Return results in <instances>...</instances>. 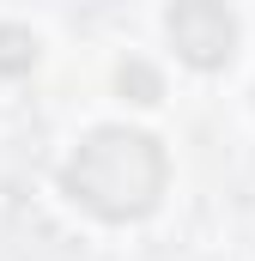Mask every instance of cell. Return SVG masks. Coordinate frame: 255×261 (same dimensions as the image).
Masks as SVG:
<instances>
[{
    "instance_id": "1",
    "label": "cell",
    "mask_w": 255,
    "mask_h": 261,
    "mask_svg": "<svg viewBox=\"0 0 255 261\" xmlns=\"http://www.w3.org/2000/svg\"><path fill=\"white\" fill-rule=\"evenodd\" d=\"M164 182H170V158L140 128H91L61 164V189L110 225L146 219L164 195Z\"/></svg>"
},
{
    "instance_id": "2",
    "label": "cell",
    "mask_w": 255,
    "mask_h": 261,
    "mask_svg": "<svg viewBox=\"0 0 255 261\" xmlns=\"http://www.w3.org/2000/svg\"><path fill=\"white\" fill-rule=\"evenodd\" d=\"M164 31H170L176 55L189 67H200V73L225 67L231 49H237V18H231L225 6H213V0H183V6H170Z\"/></svg>"
},
{
    "instance_id": "3",
    "label": "cell",
    "mask_w": 255,
    "mask_h": 261,
    "mask_svg": "<svg viewBox=\"0 0 255 261\" xmlns=\"http://www.w3.org/2000/svg\"><path fill=\"white\" fill-rule=\"evenodd\" d=\"M37 67V31L31 24H0V73L18 79Z\"/></svg>"
},
{
    "instance_id": "4",
    "label": "cell",
    "mask_w": 255,
    "mask_h": 261,
    "mask_svg": "<svg viewBox=\"0 0 255 261\" xmlns=\"http://www.w3.org/2000/svg\"><path fill=\"white\" fill-rule=\"evenodd\" d=\"M116 85H122V91H134V103H158V97H164V79H158L146 61H122Z\"/></svg>"
}]
</instances>
